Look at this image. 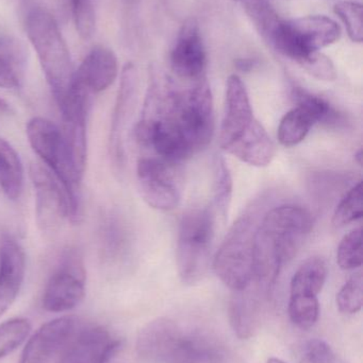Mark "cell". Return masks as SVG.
<instances>
[{
	"label": "cell",
	"mask_w": 363,
	"mask_h": 363,
	"mask_svg": "<svg viewBox=\"0 0 363 363\" xmlns=\"http://www.w3.org/2000/svg\"><path fill=\"white\" fill-rule=\"evenodd\" d=\"M313 226V216L298 205H281L266 211L256 233L251 286L269 296L283 267L296 255Z\"/></svg>",
	"instance_id": "1"
},
{
	"label": "cell",
	"mask_w": 363,
	"mask_h": 363,
	"mask_svg": "<svg viewBox=\"0 0 363 363\" xmlns=\"http://www.w3.org/2000/svg\"><path fill=\"white\" fill-rule=\"evenodd\" d=\"M136 352L153 363H220L219 347L206 337L185 332L176 322L158 318L139 333Z\"/></svg>",
	"instance_id": "2"
},
{
	"label": "cell",
	"mask_w": 363,
	"mask_h": 363,
	"mask_svg": "<svg viewBox=\"0 0 363 363\" xmlns=\"http://www.w3.org/2000/svg\"><path fill=\"white\" fill-rule=\"evenodd\" d=\"M26 133L34 152L65 190L70 221L79 223L82 218L83 177L75 166L61 128L44 117H33L26 125Z\"/></svg>",
	"instance_id": "3"
},
{
	"label": "cell",
	"mask_w": 363,
	"mask_h": 363,
	"mask_svg": "<svg viewBox=\"0 0 363 363\" xmlns=\"http://www.w3.org/2000/svg\"><path fill=\"white\" fill-rule=\"evenodd\" d=\"M25 26L53 98L59 104L67 95L75 74L70 50L59 25L46 9L34 6L26 16Z\"/></svg>",
	"instance_id": "4"
},
{
	"label": "cell",
	"mask_w": 363,
	"mask_h": 363,
	"mask_svg": "<svg viewBox=\"0 0 363 363\" xmlns=\"http://www.w3.org/2000/svg\"><path fill=\"white\" fill-rule=\"evenodd\" d=\"M262 205L255 203L238 218L213 259L215 274L232 292L246 289L253 279L256 233L266 213Z\"/></svg>",
	"instance_id": "5"
},
{
	"label": "cell",
	"mask_w": 363,
	"mask_h": 363,
	"mask_svg": "<svg viewBox=\"0 0 363 363\" xmlns=\"http://www.w3.org/2000/svg\"><path fill=\"white\" fill-rule=\"evenodd\" d=\"M341 35V28L336 21L323 15L283 19L279 17L264 40L277 52L306 63L321 49L334 44Z\"/></svg>",
	"instance_id": "6"
},
{
	"label": "cell",
	"mask_w": 363,
	"mask_h": 363,
	"mask_svg": "<svg viewBox=\"0 0 363 363\" xmlns=\"http://www.w3.org/2000/svg\"><path fill=\"white\" fill-rule=\"evenodd\" d=\"M217 216L211 207L183 213L177 236L176 262L179 277L187 285L200 283L210 267Z\"/></svg>",
	"instance_id": "7"
},
{
	"label": "cell",
	"mask_w": 363,
	"mask_h": 363,
	"mask_svg": "<svg viewBox=\"0 0 363 363\" xmlns=\"http://www.w3.org/2000/svg\"><path fill=\"white\" fill-rule=\"evenodd\" d=\"M85 296V268L83 256L70 247L60 258L57 270L47 281L43 294V308L49 313H65L82 302Z\"/></svg>",
	"instance_id": "8"
},
{
	"label": "cell",
	"mask_w": 363,
	"mask_h": 363,
	"mask_svg": "<svg viewBox=\"0 0 363 363\" xmlns=\"http://www.w3.org/2000/svg\"><path fill=\"white\" fill-rule=\"evenodd\" d=\"M29 176L36 196V219L43 233L58 232L70 220V205L60 182L42 164H31Z\"/></svg>",
	"instance_id": "9"
},
{
	"label": "cell",
	"mask_w": 363,
	"mask_h": 363,
	"mask_svg": "<svg viewBox=\"0 0 363 363\" xmlns=\"http://www.w3.org/2000/svg\"><path fill=\"white\" fill-rule=\"evenodd\" d=\"M91 94L72 82L67 95L58 104L62 119V133L70 148L75 166L83 177L87 159V118Z\"/></svg>",
	"instance_id": "10"
},
{
	"label": "cell",
	"mask_w": 363,
	"mask_h": 363,
	"mask_svg": "<svg viewBox=\"0 0 363 363\" xmlns=\"http://www.w3.org/2000/svg\"><path fill=\"white\" fill-rule=\"evenodd\" d=\"M136 180L143 200L158 211H170L180 204L181 194L166 162L141 157L136 164Z\"/></svg>",
	"instance_id": "11"
},
{
	"label": "cell",
	"mask_w": 363,
	"mask_h": 363,
	"mask_svg": "<svg viewBox=\"0 0 363 363\" xmlns=\"http://www.w3.org/2000/svg\"><path fill=\"white\" fill-rule=\"evenodd\" d=\"M139 74L136 66L126 64L121 70L119 93L113 110L109 135L111 159L117 168L125 164V144L128 127L138 101Z\"/></svg>",
	"instance_id": "12"
},
{
	"label": "cell",
	"mask_w": 363,
	"mask_h": 363,
	"mask_svg": "<svg viewBox=\"0 0 363 363\" xmlns=\"http://www.w3.org/2000/svg\"><path fill=\"white\" fill-rule=\"evenodd\" d=\"M170 68L179 78L197 81L204 78L207 52L195 19H188L179 30L170 55Z\"/></svg>",
	"instance_id": "13"
},
{
	"label": "cell",
	"mask_w": 363,
	"mask_h": 363,
	"mask_svg": "<svg viewBox=\"0 0 363 363\" xmlns=\"http://www.w3.org/2000/svg\"><path fill=\"white\" fill-rule=\"evenodd\" d=\"M257 121L254 116L251 100L240 77L232 74L226 86L225 115L220 132V146L227 150Z\"/></svg>",
	"instance_id": "14"
},
{
	"label": "cell",
	"mask_w": 363,
	"mask_h": 363,
	"mask_svg": "<svg viewBox=\"0 0 363 363\" xmlns=\"http://www.w3.org/2000/svg\"><path fill=\"white\" fill-rule=\"evenodd\" d=\"M77 319L72 315L58 318L40 326L28 341L18 363H49L70 343Z\"/></svg>",
	"instance_id": "15"
},
{
	"label": "cell",
	"mask_w": 363,
	"mask_h": 363,
	"mask_svg": "<svg viewBox=\"0 0 363 363\" xmlns=\"http://www.w3.org/2000/svg\"><path fill=\"white\" fill-rule=\"evenodd\" d=\"M119 347L121 341L106 328H87L70 341L59 363H107Z\"/></svg>",
	"instance_id": "16"
},
{
	"label": "cell",
	"mask_w": 363,
	"mask_h": 363,
	"mask_svg": "<svg viewBox=\"0 0 363 363\" xmlns=\"http://www.w3.org/2000/svg\"><path fill=\"white\" fill-rule=\"evenodd\" d=\"M26 273V255L21 245L9 235L0 238V317L16 300Z\"/></svg>",
	"instance_id": "17"
},
{
	"label": "cell",
	"mask_w": 363,
	"mask_h": 363,
	"mask_svg": "<svg viewBox=\"0 0 363 363\" xmlns=\"http://www.w3.org/2000/svg\"><path fill=\"white\" fill-rule=\"evenodd\" d=\"M117 74L119 63L115 53L107 47L96 46L75 70L72 82L93 96L108 89L117 80Z\"/></svg>",
	"instance_id": "18"
},
{
	"label": "cell",
	"mask_w": 363,
	"mask_h": 363,
	"mask_svg": "<svg viewBox=\"0 0 363 363\" xmlns=\"http://www.w3.org/2000/svg\"><path fill=\"white\" fill-rule=\"evenodd\" d=\"M268 296L249 286L242 291L234 292L229 303V321L234 334L247 340L251 338L261 323L264 301Z\"/></svg>",
	"instance_id": "19"
},
{
	"label": "cell",
	"mask_w": 363,
	"mask_h": 363,
	"mask_svg": "<svg viewBox=\"0 0 363 363\" xmlns=\"http://www.w3.org/2000/svg\"><path fill=\"white\" fill-rule=\"evenodd\" d=\"M226 152L247 165L266 167L272 163L276 148L266 128L257 119L251 129L234 143Z\"/></svg>",
	"instance_id": "20"
},
{
	"label": "cell",
	"mask_w": 363,
	"mask_h": 363,
	"mask_svg": "<svg viewBox=\"0 0 363 363\" xmlns=\"http://www.w3.org/2000/svg\"><path fill=\"white\" fill-rule=\"evenodd\" d=\"M27 64L25 45L15 36L0 32V89L21 87Z\"/></svg>",
	"instance_id": "21"
},
{
	"label": "cell",
	"mask_w": 363,
	"mask_h": 363,
	"mask_svg": "<svg viewBox=\"0 0 363 363\" xmlns=\"http://www.w3.org/2000/svg\"><path fill=\"white\" fill-rule=\"evenodd\" d=\"M23 163L12 145L0 138V189L9 200L21 198L23 189Z\"/></svg>",
	"instance_id": "22"
},
{
	"label": "cell",
	"mask_w": 363,
	"mask_h": 363,
	"mask_svg": "<svg viewBox=\"0 0 363 363\" xmlns=\"http://www.w3.org/2000/svg\"><path fill=\"white\" fill-rule=\"evenodd\" d=\"M292 99L296 106L304 108L315 119V123H322L327 127L340 128L347 123V117L340 111L332 106L327 100L311 94L303 87L292 89Z\"/></svg>",
	"instance_id": "23"
},
{
	"label": "cell",
	"mask_w": 363,
	"mask_h": 363,
	"mask_svg": "<svg viewBox=\"0 0 363 363\" xmlns=\"http://www.w3.org/2000/svg\"><path fill=\"white\" fill-rule=\"evenodd\" d=\"M327 277V266L320 257H311L294 273L290 284V294L319 296Z\"/></svg>",
	"instance_id": "24"
},
{
	"label": "cell",
	"mask_w": 363,
	"mask_h": 363,
	"mask_svg": "<svg viewBox=\"0 0 363 363\" xmlns=\"http://www.w3.org/2000/svg\"><path fill=\"white\" fill-rule=\"evenodd\" d=\"M315 125V119L304 108L296 106L281 119L278 127V140L283 146L294 147L303 142Z\"/></svg>",
	"instance_id": "25"
},
{
	"label": "cell",
	"mask_w": 363,
	"mask_h": 363,
	"mask_svg": "<svg viewBox=\"0 0 363 363\" xmlns=\"http://www.w3.org/2000/svg\"><path fill=\"white\" fill-rule=\"evenodd\" d=\"M234 182L228 164L221 155L215 160V180H213V202L211 208L215 216L225 221L232 204Z\"/></svg>",
	"instance_id": "26"
},
{
	"label": "cell",
	"mask_w": 363,
	"mask_h": 363,
	"mask_svg": "<svg viewBox=\"0 0 363 363\" xmlns=\"http://www.w3.org/2000/svg\"><path fill=\"white\" fill-rule=\"evenodd\" d=\"M288 311L290 320L296 328L309 330L315 325L319 319V298L317 296L290 294Z\"/></svg>",
	"instance_id": "27"
},
{
	"label": "cell",
	"mask_w": 363,
	"mask_h": 363,
	"mask_svg": "<svg viewBox=\"0 0 363 363\" xmlns=\"http://www.w3.org/2000/svg\"><path fill=\"white\" fill-rule=\"evenodd\" d=\"M31 324L23 318H14L0 324V360L16 351L29 336Z\"/></svg>",
	"instance_id": "28"
},
{
	"label": "cell",
	"mask_w": 363,
	"mask_h": 363,
	"mask_svg": "<svg viewBox=\"0 0 363 363\" xmlns=\"http://www.w3.org/2000/svg\"><path fill=\"white\" fill-rule=\"evenodd\" d=\"M363 216L362 182H358L347 191L339 203L332 217V223L342 228L352 222L362 219Z\"/></svg>",
	"instance_id": "29"
},
{
	"label": "cell",
	"mask_w": 363,
	"mask_h": 363,
	"mask_svg": "<svg viewBox=\"0 0 363 363\" xmlns=\"http://www.w3.org/2000/svg\"><path fill=\"white\" fill-rule=\"evenodd\" d=\"M337 262L342 270H354L362 267V228H356L343 237L337 251Z\"/></svg>",
	"instance_id": "30"
},
{
	"label": "cell",
	"mask_w": 363,
	"mask_h": 363,
	"mask_svg": "<svg viewBox=\"0 0 363 363\" xmlns=\"http://www.w3.org/2000/svg\"><path fill=\"white\" fill-rule=\"evenodd\" d=\"M363 305V279L362 273H356L337 294V306L345 315H354L362 311Z\"/></svg>",
	"instance_id": "31"
},
{
	"label": "cell",
	"mask_w": 363,
	"mask_h": 363,
	"mask_svg": "<svg viewBox=\"0 0 363 363\" xmlns=\"http://www.w3.org/2000/svg\"><path fill=\"white\" fill-rule=\"evenodd\" d=\"M335 13L345 23L353 42L362 43L363 38L362 6L355 1H340L335 6Z\"/></svg>",
	"instance_id": "32"
},
{
	"label": "cell",
	"mask_w": 363,
	"mask_h": 363,
	"mask_svg": "<svg viewBox=\"0 0 363 363\" xmlns=\"http://www.w3.org/2000/svg\"><path fill=\"white\" fill-rule=\"evenodd\" d=\"M70 4L77 32L83 40H90L96 25L93 0H70Z\"/></svg>",
	"instance_id": "33"
},
{
	"label": "cell",
	"mask_w": 363,
	"mask_h": 363,
	"mask_svg": "<svg viewBox=\"0 0 363 363\" xmlns=\"http://www.w3.org/2000/svg\"><path fill=\"white\" fill-rule=\"evenodd\" d=\"M102 236L104 255L109 259L119 257L123 253L126 240L125 233L117 218H106L102 223Z\"/></svg>",
	"instance_id": "34"
},
{
	"label": "cell",
	"mask_w": 363,
	"mask_h": 363,
	"mask_svg": "<svg viewBox=\"0 0 363 363\" xmlns=\"http://www.w3.org/2000/svg\"><path fill=\"white\" fill-rule=\"evenodd\" d=\"M300 363H345L336 355L332 347L324 341L315 339L305 347Z\"/></svg>",
	"instance_id": "35"
},
{
	"label": "cell",
	"mask_w": 363,
	"mask_h": 363,
	"mask_svg": "<svg viewBox=\"0 0 363 363\" xmlns=\"http://www.w3.org/2000/svg\"><path fill=\"white\" fill-rule=\"evenodd\" d=\"M302 67L319 80L334 81L337 78V70L332 60L321 52L313 55Z\"/></svg>",
	"instance_id": "36"
},
{
	"label": "cell",
	"mask_w": 363,
	"mask_h": 363,
	"mask_svg": "<svg viewBox=\"0 0 363 363\" xmlns=\"http://www.w3.org/2000/svg\"><path fill=\"white\" fill-rule=\"evenodd\" d=\"M255 62L251 61V60H241L238 62V67L242 72H249L255 67Z\"/></svg>",
	"instance_id": "37"
},
{
	"label": "cell",
	"mask_w": 363,
	"mask_h": 363,
	"mask_svg": "<svg viewBox=\"0 0 363 363\" xmlns=\"http://www.w3.org/2000/svg\"><path fill=\"white\" fill-rule=\"evenodd\" d=\"M11 113H12L11 106L4 99L0 98V116H2V115H10Z\"/></svg>",
	"instance_id": "38"
},
{
	"label": "cell",
	"mask_w": 363,
	"mask_h": 363,
	"mask_svg": "<svg viewBox=\"0 0 363 363\" xmlns=\"http://www.w3.org/2000/svg\"><path fill=\"white\" fill-rule=\"evenodd\" d=\"M362 149L358 150V152L355 155V161L357 162L358 165H362Z\"/></svg>",
	"instance_id": "39"
},
{
	"label": "cell",
	"mask_w": 363,
	"mask_h": 363,
	"mask_svg": "<svg viewBox=\"0 0 363 363\" xmlns=\"http://www.w3.org/2000/svg\"><path fill=\"white\" fill-rule=\"evenodd\" d=\"M124 2L128 6H136V4L140 2V0H124Z\"/></svg>",
	"instance_id": "40"
},
{
	"label": "cell",
	"mask_w": 363,
	"mask_h": 363,
	"mask_svg": "<svg viewBox=\"0 0 363 363\" xmlns=\"http://www.w3.org/2000/svg\"><path fill=\"white\" fill-rule=\"evenodd\" d=\"M266 363H287L283 362V360L278 359V358H270Z\"/></svg>",
	"instance_id": "41"
},
{
	"label": "cell",
	"mask_w": 363,
	"mask_h": 363,
	"mask_svg": "<svg viewBox=\"0 0 363 363\" xmlns=\"http://www.w3.org/2000/svg\"><path fill=\"white\" fill-rule=\"evenodd\" d=\"M240 1L246 2V1H251V0H240ZM268 1V0H266Z\"/></svg>",
	"instance_id": "42"
}]
</instances>
